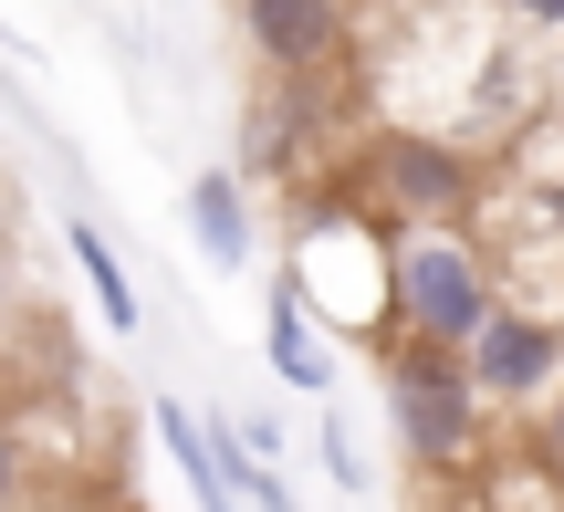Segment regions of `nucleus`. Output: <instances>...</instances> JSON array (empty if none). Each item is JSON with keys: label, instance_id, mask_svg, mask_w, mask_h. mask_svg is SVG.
Masks as SVG:
<instances>
[{"label": "nucleus", "instance_id": "8", "mask_svg": "<svg viewBox=\"0 0 564 512\" xmlns=\"http://www.w3.org/2000/svg\"><path fill=\"white\" fill-rule=\"evenodd\" d=\"M188 241H199L209 272H241L251 262L262 220H251V188L230 178V167H199V178H188Z\"/></svg>", "mask_w": 564, "mask_h": 512}, {"label": "nucleus", "instance_id": "2", "mask_svg": "<svg viewBox=\"0 0 564 512\" xmlns=\"http://www.w3.org/2000/svg\"><path fill=\"white\" fill-rule=\"evenodd\" d=\"M345 199H356L377 230L470 220V209H481V157H470L460 137H440V126H387V137H366Z\"/></svg>", "mask_w": 564, "mask_h": 512}, {"label": "nucleus", "instance_id": "5", "mask_svg": "<svg viewBox=\"0 0 564 512\" xmlns=\"http://www.w3.org/2000/svg\"><path fill=\"white\" fill-rule=\"evenodd\" d=\"M241 53L272 84L293 74H345L356 53V0H241Z\"/></svg>", "mask_w": 564, "mask_h": 512}, {"label": "nucleus", "instance_id": "7", "mask_svg": "<svg viewBox=\"0 0 564 512\" xmlns=\"http://www.w3.org/2000/svg\"><path fill=\"white\" fill-rule=\"evenodd\" d=\"M158 450L178 460V481L199 492V512H251L241 502V460H230V418H199L178 397H158Z\"/></svg>", "mask_w": 564, "mask_h": 512}, {"label": "nucleus", "instance_id": "6", "mask_svg": "<svg viewBox=\"0 0 564 512\" xmlns=\"http://www.w3.org/2000/svg\"><path fill=\"white\" fill-rule=\"evenodd\" d=\"M314 137H335V74H293V84L262 74V105L241 116V167H230V178L241 188L251 178H293Z\"/></svg>", "mask_w": 564, "mask_h": 512}, {"label": "nucleus", "instance_id": "11", "mask_svg": "<svg viewBox=\"0 0 564 512\" xmlns=\"http://www.w3.org/2000/svg\"><path fill=\"white\" fill-rule=\"evenodd\" d=\"M533 471H544V492H564V388L533 408Z\"/></svg>", "mask_w": 564, "mask_h": 512}, {"label": "nucleus", "instance_id": "10", "mask_svg": "<svg viewBox=\"0 0 564 512\" xmlns=\"http://www.w3.org/2000/svg\"><path fill=\"white\" fill-rule=\"evenodd\" d=\"M63 241H74V272H84V293H95V314H105V325H116V335H137V325H147V304H137V283H126L116 241H105L95 220H74V230H63Z\"/></svg>", "mask_w": 564, "mask_h": 512}, {"label": "nucleus", "instance_id": "4", "mask_svg": "<svg viewBox=\"0 0 564 512\" xmlns=\"http://www.w3.org/2000/svg\"><path fill=\"white\" fill-rule=\"evenodd\" d=\"M460 377L481 388V408H512V418H533L544 397L564 388V314H533V304H491V325L460 346Z\"/></svg>", "mask_w": 564, "mask_h": 512}, {"label": "nucleus", "instance_id": "15", "mask_svg": "<svg viewBox=\"0 0 564 512\" xmlns=\"http://www.w3.org/2000/svg\"><path fill=\"white\" fill-rule=\"evenodd\" d=\"M502 21H523V32H564V0H491Z\"/></svg>", "mask_w": 564, "mask_h": 512}, {"label": "nucleus", "instance_id": "12", "mask_svg": "<svg viewBox=\"0 0 564 512\" xmlns=\"http://www.w3.org/2000/svg\"><path fill=\"white\" fill-rule=\"evenodd\" d=\"M21 492H32V439L0 418V512H21Z\"/></svg>", "mask_w": 564, "mask_h": 512}, {"label": "nucleus", "instance_id": "1", "mask_svg": "<svg viewBox=\"0 0 564 512\" xmlns=\"http://www.w3.org/2000/svg\"><path fill=\"white\" fill-rule=\"evenodd\" d=\"M502 304V262L481 251L470 220H429V230H387V346H440L460 356Z\"/></svg>", "mask_w": 564, "mask_h": 512}, {"label": "nucleus", "instance_id": "9", "mask_svg": "<svg viewBox=\"0 0 564 512\" xmlns=\"http://www.w3.org/2000/svg\"><path fill=\"white\" fill-rule=\"evenodd\" d=\"M262 346H272V377H282L293 397H324V388H335V346L314 335V314H303L282 283H272V325H262Z\"/></svg>", "mask_w": 564, "mask_h": 512}, {"label": "nucleus", "instance_id": "14", "mask_svg": "<svg viewBox=\"0 0 564 512\" xmlns=\"http://www.w3.org/2000/svg\"><path fill=\"white\" fill-rule=\"evenodd\" d=\"M324 481H335V492H366V460H356V450H345V439H335V429H324Z\"/></svg>", "mask_w": 564, "mask_h": 512}, {"label": "nucleus", "instance_id": "3", "mask_svg": "<svg viewBox=\"0 0 564 512\" xmlns=\"http://www.w3.org/2000/svg\"><path fill=\"white\" fill-rule=\"evenodd\" d=\"M387 418H398V450L440 481L491 460V408L460 377V356H440V346H387Z\"/></svg>", "mask_w": 564, "mask_h": 512}, {"label": "nucleus", "instance_id": "13", "mask_svg": "<svg viewBox=\"0 0 564 512\" xmlns=\"http://www.w3.org/2000/svg\"><path fill=\"white\" fill-rule=\"evenodd\" d=\"M21 325V251H11V230H0V335Z\"/></svg>", "mask_w": 564, "mask_h": 512}, {"label": "nucleus", "instance_id": "16", "mask_svg": "<svg viewBox=\"0 0 564 512\" xmlns=\"http://www.w3.org/2000/svg\"><path fill=\"white\" fill-rule=\"evenodd\" d=\"M533 512H564V492H544V502H533Z\"/></svg>", "mask_w": 564, "mask_h": 512}]
</instances>
